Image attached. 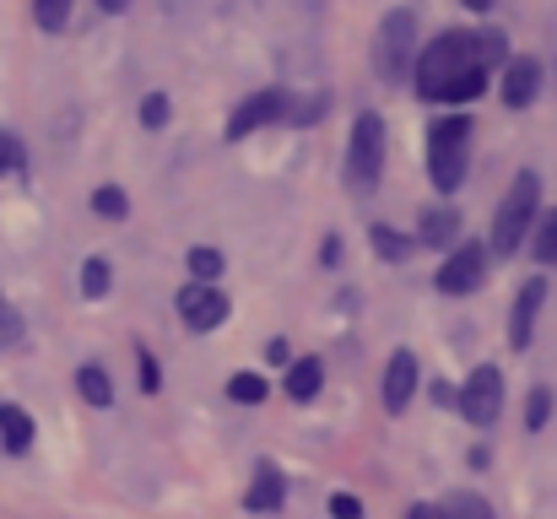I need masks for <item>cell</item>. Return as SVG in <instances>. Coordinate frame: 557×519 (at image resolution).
<instances>
[{"mask_svg":"<svg viewBox=\"0 0 557 519\" xmlns=\"http://www.w3.org/2000/svg\"><path fill=\"white\" fill-rule=\"evenodd\" d=\"M406 519H444V515H438L433 504H411V515H406Z\"/></svg>","mask_w":557,"mask_h":519,"instance_id":"d6a6232c","label":"cell"},{"mask_svg":"<svg viewBox=\"0 0 557 519\" xmlns=\"http://www.w3.org/2000/svg\"><path fill=\"white\" fill-rule=\"evenodd\" d=\"M0 444L11 455H27L33 449V417L22 406H11V400H0Z\"/></svg>","mask_w":557,"mask_h":519,"instance_id":"5bb4252c","label":"cell"},{"mask_svg":"<svg viewBox=\"0 0 557 519\" xmlns=\"http://www.w3.org/2000/svg\"><path fill=\"white\" fill-rule=\"evenodd\" d=\"M98 5H103V11H109V16H120V11H125V5H131V0H98Z\"/></svg>","mask_w":557,"mask_h":519,"instance_id":"836d02e7","label":"cell"},{"mask_svg":"<svg viewBox=\"0 0 557 519\" xmlns=\"http://www.w3.org/2000/svg\"><path fill=\"white\" fill-rule=\"evenodd\" d=\"M536 206H542V178L525 169L509 189H504V200H498V217H493V255H515V249L525 244V227L542 217Z\"/></svg>","mask_w":557,"mask_h":519,"instance_id":"3957f363","label":"cell"},{"mask_svg":"<svg viewBox=\"0 0 557 519\" xmlns=\"http://www.w3.org/2000/svg\"><path fill=\"white\" fill-rule=\"evenodd\" d=\"M482 276H487V249H482V244H460V249L438 265V293H449V298L476 293Z\"/></svg>","mask_w":557,"mask_h":519,"instance_id":"ba28073f","label":"cell"},{"mask_svg":"<svg viewBox=\"0 0 557 519\" xmlns=\"http://www.w3.org/2000/svg\"><path fill=\"white\" fill-rule=\"evenodd\" d=\"M320 384H325V362L320 357H298L293 368H287V395L304 406V400H314L320 395Z\"/></svg>","mask_w":557,"mask_h":519,"instance_id":"9a60e30c","label":"cell"},{"mask_svg":"<svg viewBox=\"0 0 557 519\" xmlns=\"http://www.w3.org/2000/svg\"><path fill=\"white\" fill-rule=\"evenodd\" d=\"M466 163H471V120L466 114H444L428 131V178L449 195L466 184Z\"/></svg>","mask_w":557,"mask_h":519,"instance_id":"7a4b0ae2","label":"cell"},{"mask_svg":"<svg viewBox=\"0 0 557 519\" xmlns=\"http://www.w3.org/2000/svg\"><path fill=\"white\" fill-rule=\"evenodd\" d=\"M331 519H363V504L352 493H331Z\"/></svg>","mask_w":557,"mask_h":519,"instance_id":"4dcf8cb0","label":"cell"},{"mask_svg":"<svg viewBox=\"0 0 557 519\" xmlns=\"http://www.w3.org/2000/svg\"><path fill=\"white\" fill-rule=\"evenodd\" d=\"M180 320H185L195 336L216 331V325L227 320V298H222V287H211V282H189L185 293H180Z\"/></svg>","mask_w":557,"mask_h":519,"instance_id":"9c48e42d","label":"cell"},{"mask_svg":"<svg viewBox=\"0 0 557 519\" xmlns=\"http://www.w3.org/2000/svg\"><path fill=\"white\" fill-rule=\"evenodd\" d=\"M417 395V357L411 351H395L384 362V411H406Z\"/></svg>","mask_w":557,"mask_h":519,"instance_id":"8fae6325","label":"cell"},{"mask_svg":"<svg viewBox=\"0 0 557 519\" xmlns=\"http://www.w3.org/2000/svg\"><path fill=\"white\" fill-rule=\"evenodd\" d=\"M33 22H38L44 33H60V27L71 22V0H33Z\"/></svg>","mask_w":557,"mask_h":519,"instance_id":"cb8c5ba5","label":"cell"},{"mask_svg":"<svg viewBox=\"0 0 557 519\" xmlns=\"http://www.w3.org/2000/svg\"><path fill=\"white\" fill-rule=\"evenodd\" d=\"M373 71L384 82H400L417 71V11H406V5L384 11V22L373 33Z\"/></svg>","mask_w":557,"mask_h":519,"instance_id":"277c9868","label":"cell"},{"mask_svg":"<svg viewBox=\"0 0 557 519\" xmlns=\"http://www.w3.org/2000/svg\"><path fill=\"white\" fill-rule=\"evenodd\" d=\"M509 38L504 33H438L422 54H417V92L428 103H471L487 92V71L509 65Z\"/></svg>","mask_w":557,"mask_h":519,"instance_id":"6da1fadb","label":"cell"},{"mask_svg":"<svg viewBox=\"0 0 557 519\" xmlns=\"http://www.w3.org/2000/svg\"><path fill=\"white\" fill-rule=\"evenodd\" d=\"M536 260H542V265H557V211H547V217L536 222Z\"/></svg>","mask_w":557,"mask_h":519,"instance_id":"4316f807","label":"cell"},{"mask_svg":"<svg viewBox=\"0 0 557 519\" xmlns=\"http://www.w3.org/2000/svg\"><path fill=\"white\" fill-rule=\"evenodd\" d=\"M536 92H542V60H509L504 65V103L509 109H525V103H536Z\"/></svg>","mask_w":557,"mask_h":519,"instance_id":"7c38bea8","label":"cell"},{"mask_svg":"<svg viewBox=\"0 0 557 519\" xmlns=\"http://www.w3.org/2000/svg\"><path fill=\"white\" fill-rule=\"evenodd\" d=\"M282 498H287L282 471H276V466H260V471H255V482H249V493H244V509H249V515H276V509H282Z\"/></svg>","mask_w":557,"mask_h":519,"instance_id":"4fadbf2b","label":"cell"},{"mask_svg":"<svg viewBox=\"0 0 557 519\" xmlns=\"http://www.w3.org/2000/svg\"><path fill=\"white\" fill-rule=\"evenodd\" d=\"M369 238H373V249H379V260H389V265L417 249V238H406V233H395V227H373Z\"/></svg>","mask_w":557,"mask_h":519,"instance_id":"ffe728a7","label":"cell"},{"mask_svg":"<svg viewBox=\"0 0 557 519\" xmlns=\"http://www.w3.org/2000/svg\"><path fill=\"white\" fill-rule=\"evenodd\" d=\"M109 282H114V276H109V260H103V255H92V260L82 265V293H87V298H103V293H109Z\"/></svg>","mask_w":557,"mask_h":519,"instance_id":"d4e9b609","label":"cell"},{"mask_svg":"<svg viewBox=\"0 0 557 519\" xmlns=\"http://www.w3.org/2000/svg\"><path fill=\"white\" fill-rule=\"evenodd\" d=\"M466 5H471V11H493L498 0H466Z\"/></svg>","mask_w":557,"mask_h":519,"instance_id":"e575fe53","label":"cell"},{"mask_svg":"<svg viewBox=\"0 0 557 519\" xmlns=\"http://www.w3.org/2000/svg\"><path fill=\"white\" fill-rule=\"evenodd\" d=\"M92 211H98L103 222H125V217H131V195H125L120 184H103V189H92Z\"/></svg>","mask_w":557,"mask_h":519,"instance_id":"ac0fdd59","label":"cell"},{"mask_svg":"<svg viewBox=\"0 0 557 519\" xmlns=\"http://www.w3.org/2000/svg\"><path fill=\"white\" fill-rule=\"evenodd\" d=\"M136 362H141V390H147V395H158V390H163V373H158L152 351H147V346H136Z\"/></svg>","mask_w":557,"mask_h":519,"instance_id":"f546056e","label":"cell"},{"mask_svg":"<svg viewBox=\"0 0 557 519\" xmlns=\"http://www.w3.org/2000/svg\"><path fill=\"white\" fill-rule=\"evenodd\" d=\"M542 304H547V282H542V276H531V282L520 287V298H515V314H509V346H515V351H525V346H531V331H536Z\"/></svg>","mask_w":557,"mask_h":519,"instance_id":"30bf717a","label":"cell"},{"mask_svg":"<svg viewBox=\"0 0 557 519\" xmlns=\"http://www.w3.org/2000/svg\"><path fill=\"white\" fill-rule=\"evenodd\" d=\"M169 114H174V103H169L163 92H147V103H141V125H147V131H163Z\"/></svg>","mask_w":557,"mask_h":519,"instance_id":"f1b7e54d","label":"cell"},{"mask_svg":"<svg viewBox=\"0 0 557 519\" xmlns=\"http://www.w3.org/2000/svg\"><path fill=\"white\" fill-rule=\"evenodd\" d=\"M547 417H553V390H547V384H536V390H531V406H525V428H531V433H542V428H547Z\"/></svg>","mask_w":557,"mask_h":519,"instance_id":"484cf974","label":"cell"},{"mask_svg":"<svg viewBox=\"0 0 557 519\" xmlns=\"http://www.w3.org/2000/svg\"><path fill=\"white\" fill-rule=\"evenodd\" d=\"M27 169V152H22V141L11 136V131H0V178L5 173H22Z\"/></svg>","mask_w":557,"mask_h":519,"instance_id":"83f0119b","label":"cell"},{"mask_svg":"<svg viewBox=\"0 0 557 519\" xmlns=\"http://www.w3.org/2000/svg\"><path fill=\"white\" fill-rule=\"evenodd\" d=\"M282 120H293V92H287V87H260V92H249V98L233 109L227 141H244V136H255V131H265V125H282Z\"/></svg>","mask_w":557,"mask_h":519,"instance_id":"8992f818","label":"cell"},{"mask_svg":"<svg viewBox=\"0 0 557 519\" xmlns=\"http://www.w3.org/2000/svg\"><path fill=\"white\" fill-rule=\"evenodd\" d=\"M227 395H233L238 406H260V400L271 395V384H265L260 373H233V379H227Z\"/></svg>","mask_w":557,"mask_h":519,"instance_id":"44dd1931","label":"cell"},{"mask_svg":"<svg viewBox=\"0 0 557 519\" xmlns=\"http://www.w3.org/2000/svg\"><path fill=\"white\" fill-rule=\"evenodd\" d=\"M460 227L455 211H422V227H417V244H449Z\"/></svg>","mask_w":557,"mask_h":519,"instance_id":"d6986e66","label":"cell"},{"mask_svg":"<svg viewBox=\"0 0 557 519\" xmlns=\"http://www.w3.org/2000/svg\"><path fill=\"white\" fill-rule=\"evenodd\" d=\"M22 342H27V325H22L16 304H5V298H0V351H16Z\"/></svg>","mask_w":557,"mask_h":519,"instance_id":"603a6c76","label":"cell"},{"mask_svg":"<svg viewBox=\"0 0 557 519\" xmlns=\"http://www.w3.org/2000/svg\"><path fill=\"white\" fill-rule=\"evenodd\" d=\"M460 411L476 428H493L498 422V411H504V373L493 362H476L471 368V379L460 384Z\"/></svg>","mask_w":557,"mask_h":519,"instance_id":"52a82bcc","label":"cell"},{"mask_svg":"<svg viewBox=\"0 0 557 519\" xmlns=\"http://www.w3.org/2000/svg\"><path fill=\"white\" fill-rule=\"evenodd\" d=\"M379 173H384V120L369 109L352 120V136H347V189L369 195L379 189Z\"/></svg>","mask_w":557,"mask_h":519,"instance_id":"5b68a950","label":"cell"},{"mask_svg":"<svg viewBox=\"0 0 557 519\" xmlns=\"http://www.w3.org/2000/svg\"><path fill=\"white\" fill-rule=\"evenodd\" d=\"M438 515L444 519H493V504H487L482 493H466V487H460V493H449V498L438 504Z\"/></svg>","mask_w":557,"mask_h":519,"instance_id":"2e32d148","label":"cell"},{"mask_svg":"<svg viewBox=\"0 0 557 519\" xmlns=\"http://www.w3.org/2000/svg\"><path fill=\"white\" fill-rule=\"evenodd\" d=\"M76 390H82V400H92V406H109V400H114V384H109V373H103L98 362H82V368H76Z\"/></svg>","mask_w":557,"mask_h":519,"instance_id":"e0dca14e","label":"cell"},{"mask_svg":"<svg viewBox=\"0 0 557 519\" xmlns=\"http://www.w3.org/2000/svg\"><path fill=\"white\" fill-rule=\"evenodd\" d=\"M185 265H189V276H195V282H216L227 260H222V249H206V244H200V249H189Z\"/></svg>","mask_w":557,"mask_h":519,"instance_id":"7402d4cb","label":"cell"},{"mask_svg":"<svg viewBox=\"0 0 557 519\" xmlns=\"http://www.w3.org/2000/svg\"><path fill=\"white\" fill-rule=\"evenodd\" d=\"M433 400H438V406H460V390L438 379V384H433Z\"/></svg>","mask_w":557,"mask_h":519,"instance_id":"1f68e13d","label":"cell"}]
</instances>
